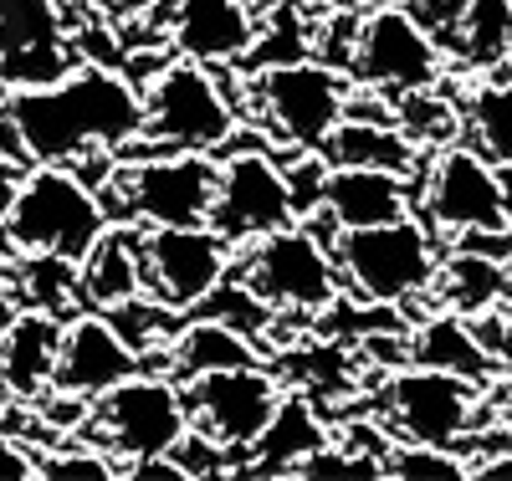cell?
<instances>
[{"instance_id": "cell-29", "label": "cell", "mask_w": 512, "mask_h": 481, "mask_svg": "<svg viewBox=\"0 0 512 481\" xmlns=\"http://www.w3.org/2000/svg\"><path fill=\"white\" fill-rule=\"evenodd\" d=\"M472 456L456 446H425V441H400L384 451V476L400 481H472Z\"/></svg>"}, {"instance_id": "cell-9", "label": "cell", "mask_w": 512, "mask_h": 481, "mask_svg": "<svg viewBox=\"0 0 512 481\" xmlns=\"http://www.w3.org/2000/svg\"><path fill=\"white\" fill-rule=\"evenodd\" d=\"M441 72H446L441 36L410 6L374 0V11L354 31V57H349V77L359 93H379L395 103L405 93H420V87H436Z\"/></svg>"}, {"instance_id": "cell-6", "label": "cell", "mask_w": 512, "mask_h": 481, "mask_svg": "<svg viewBox=\"0 0 512 481\" xmlns=\"http://www.w3.org/2000/svg\"><path fill=\"white\" fill-rule=\"evenodd\" d=\"M236 277L272 308V318H323L328 302L344 292L328 236L308 221L256 236L236 251Z\"/></svg>"}, {"instance_id": "cell-8", "label": "cell", "mask_w": 512, "mask_h": 481, "mask_svg": "<svg viewBox=\"0 0 512 481\" xmlns=\"http://www.w3.org/2000/svg\"><path fill=\"white\" fill-rule=\"evenodd\" d=\"M88 430L98 451L128 471L134 461L149 456H169L185 435H190V410H185V389L169 374H128L123 384H113L108 395L93 400Z\"/></svg>"}, {"instance_id": "cell-2", "label": "cell", "mask_w": 512, "mask_h": 481, "mask_svg": "<svg viewBox=\"0 0 512 481\" xmlns=\"http://www.w3.org/2000/svg\"><path fill=\"white\" fill-rule=\"evenodd\" d=\"M113 226L103 195L82 180L77 164H31L6 221V241L16 256H62L82 261L88 246Z\"/></svg>"}, {"instance_id": "cell-33", "label": "cell", "mask_w": 512, "mask_h": 481, "mask_svg": "<svg viewBox=\"0 0 512 481\" xmlns=\"http://www.w3.org/2000/svg\"><path fill=\"white\" fill-rule=\"evenodd\" d=\"M11 308H16V267L0 256V318H6Z\"/></svg>"}, {"instance_id": "cell-21", "label": "cell", "mask_w": 512, "mask_h": 481, "mask_svg": "<svg viewBox=\"0 0 512 481\" xmlns=\"http://www.w3.org/2000/svg\"><path fill=\"white\" fill-rule=\"evenodd\" d=\"M77 292L98 313H113L144 292V231L134 221H113L88 246V256L77 261Z\"/></svg>"}, {"instance_id": "cell-14", "label": "cell", "mask_w": 512, "mask_h": 481, "mask_svg": "<svg viewBox=\"0 0 512 481\" xmlns=\"http://www.w3.org/2000/svg\"><path fill=\"white\" fill-rule=\"evenodd\" d=\"M297 221L287 169L272 149H236L231 159L216 164V200H210V226H216L236 251L251 246L256 236L282 231Z\"/></svg>"}, {"instance_id": "cell-1", "label": "cell", "mask_w": 512, "mask_h": 481, "mask_svg": "<svg viewBox=\"0 0 512 481\" xmlns=\"http://www.w3.org/2000/svg\"><path fill=\"white\" fill-rule=\"evenodd\" d=\"M6 123L26 164H82L144 139V98L128 72L82 57L52 82L6 87Z\"/></svg>"}, {"instance_id": "cell-20", "label": "cell", "mask_w": 512, "mask_h": 481, "mask_svg": "<svg viewBox=\"0 0 512 481\" xmlns=\"http://www.w3.org/2000/svg\"><path fill=\"white\" fill-rule=\"evenodd\" d=\"M405 359L410 364H425V369H446V374H461V379H477V384H492L502 359L482 343L477 323L456 313V308H436L425 313L420 323L405 328Z\"/></svg>"}, {"instance_id": "cell-12", "label": "cell", "mask_w": 512, "mask_h": 481, "mask_svg": "<svg viewBox=\"0 0 512 481\" xmlns=\"http://www.w3.org/2000/svg\"><path fill=\"white\" fill-rule=\"evenodd\" d=\"M185 389V410L190 430L205 435L221 456H246L272 415L282 410V379L267 364H236V369H210L180 384Z\"/></svg>"}, {"instance_id": "cell-13", "label": "cell", "mask_w": 512, "mask_h": 481, "mask_svg": "<svg viewBox=\"0 0 512 481\" xmlns=\"http://www.w3.org/2000/svg\"><path fill=\"white\" fill-rule=\"evenodd\" d=\"M144 231V292L175 313L200 302L236 272V246L216 226H139Z\"/></svg>"}, {"instance_id": "cell-25", "label": "cell", "mask_w": 512, "mask_h": 481, "mask_svg": "<svg viewBox=\"0 0 512 481\" xmlns=\"http://www.w3.org/2000/svg\"><path fill=\"white\" fill-rule=\"evenodd\" d=\"M431 292L441 297V308H456V313H466V318L497 313L502 302H507V272H502V256L451 246V256H441V272H436Z\"/></svg>"}, {"instance_id": "cell-17", "label": "cell", "mask_w": 512, "mask_h": 481, "mask_svg": "<svg viewBox=\"0 0 512 481\" xmlns=\"http://www.w3.org/2000/svg\"><path fill=\"white\" fill-rule=\"evenodd\" d=\"M128 374H139V354L128 348V338L113 328L108 313L88 308V313H72L62 323L52 389H62V395H82V400H98V395H108L113 384H123Z\"/></svg>"}, {"instance_id": "cell-26", "label": "cell", "mask_w": 512, "mask_h": 481, "mask_svg": "<svg viewBox=\"0 0 512 481\" xmlns=\"http://www.w3.org/2000/svg\"><path fill=\"white\" fill-rule=\"evenodd\" d=\"M441 47H456L461 62L492 67L512 52V0H461Z\"/></svg>"}, {"instance_id": "cell-11", "label": "cell", "mask_w": 512, "mask_h": 481, "mask_svg": "<svg viewBox=\"0 0 512 481\" xmlns=\"http://www.w3.org/2000/svg\"><path fill=\"white\" fill-rule=\"evenodd\" d=\"M420 205L436 236L512 231V190L502 169L472 144H441L420 169Z\"/></svg>"}, {"instance_id": "cell-18", "label": "cell", "mask_w": 512, "mask_h": 481, "mask_svg": "<svg viewBox=\"0 0 512 481\" xmlns=\"http://www.w3.org/2000/svg\"><path fill=\"white\" fill-rule=\"evenodd\" d=\"M57 343H62V318L47 308H11L0 318V395L36 405L52 389L57 369Z\"/></svg>"}, {"instance_id": "cell-37", "label": "cell", "mask_w": 512, "mask_h": 481, "mask_svg": "<svg viewBox=\"0 0 512 481\" xmlns=\"http://www.w3.org/2000/svg\"><path fill=\"white\" fill-rule=\"evenodd\" d=\"M0 430H6V395H0Z\"/></svg>"}, {"instance_id": "cell-3", "label": "cell", "mask_w": 512, "mask_h": 481, "mask_svg": "<svg viewBox=\"0 0 512 481\" xmlns=\"http://www.w3.org/2000/svg\"><path fill=\"white\" fill-rule=\"evenodd\" d=\"M349 98H354V77L349 72H338V67H328L318 57H297V62L246 72V108H241V118H256L287 149L323 154V144L333 139V128L344 123V113H349Z\"/></svg>"}, {"instance_id": "cell-19", "label": "cell", "mask_w": 512, "mask_h": 481, "mask_svg": "<svg viewBox=\"0 0 512 481\" xmlns=\"http://www.w3.org/2000/svg\"><path fill=\"white\" fill-rule=\"evenodd\" d=\"M169 11V47L195 62L236 67L256 36L251 0H164Z\"/></svg>"}, {"instance_id": "cell-5", "label": "cell", "mask_w": 512, "mask_h": 481, "mask_svg": "<svg viewBox=\"0 0 512 481\" xmlns=\"http://www.w3.org/2000/svg\"><path fill=\"white\" fill-rule=\"evenodd\" d=\"M144 139L149 149H195L221 154L241 134V103L221 87L210 62L169 57L144 87Z\"/></svg>"}, {"instance_id": "cell-38", "label": "cell", "mask_w": 512, "mask_h": 481, "mask_svg": "<svg viewBox=\"0 0 512 481\" xmlns=\"http://www.w3.org/2000/svg\"><path fill=\"white\" fill-rule=\"evenodd\" d=\"M395 6H415V0H395Z\"/></svg>"}, {"instance_id": "cell-16", "label": "cell", "mask_w": 512, "mask_h": 481, "mask_svg": "<svg viewBox=\"0 0 512 481\" xmlns=\"http://www.w3.org/2000/svg\"><path fill=\"white\" fill-rule=\"evenodd\" d=\"M410 205H415V190H410L405 174L374 169V164H328L323 205L308 215V226L333 241L338 231L400 221V215H410Z\"/></svg>"}, {"instance_id": "cell-22", "label": "cell", "mask_w": 512, "mask_h": 481, "mask_svg": "<svg viewBox=\"0 0 512 481\" xmlns=\"http://www.w3.org/2000/svg\"><path fill=\"white\" fill-rule=\"evenodd\" d=\"M328 441H333V430H328L323 410L308 395H282V410L262 430V441L246 451L251 461L241 471H251V476H297V466Z\"/></svg>"}, {"instance_id": "cell-32", "label": "cell", "mask_w": 512, "mask_h": 481, "mask_svg": "<svg viewBox=\"0 0 512 481\" xmlns=\"http://www.w3.org/2000/svg\"><path fill=\"white\" fill-rule=\"evenodd\" d=\"M21 174H26V159L0 149V236H6V221H11V205H16V190H21Z\"/></svg>"}, {"instance_id": "cell-27", "label": "cell", "mask_w": 512, "mask_h": 481, "mask_svg": "<svg viewBox=\"0 0 512 481\" xmlns=\"http://www.w3.org/2000/svg\"><path fill=\"white\" fill-rule=\"evenodd\" d=\"M466 144L497 169H512V77H482L461 108Z\"/></svg>"}, {"instance_id": "cell-10", "label": "cell", "mask_w": 512, "mask_h": 481, "mask_svg": "<svg viewBox=\"0 0 512 481\" xmlns=\"http://www.w3.org/2000/svg\"><path fill=\"white\" fill-rule=\"evenodd\" d=\"M482 405H487V384L446 374V369H425L410 359L395 364V374L384 379V425H395L400 441L466 451V441H477L487 425Z\"/></svg>"}, {"instance_id": "cell-24", "label": "cell", "mask_w": 512, "mask_h": 481, "mask_svg": "<svg viewBox=\"0 0 512 481\" xmlns=\"http://www.w3.org/2000/svg\"><path fill=\"white\" fill-rule=\"evenodd\" d=\"M164 359H169V379H195L210 369H236V364H267V354L251 343V333L221 323V318H190L175 328V338L164 343Z\"/></svg>"}, {"instance_id": "cell-23", "label": "cell", "mask_w": 512, "mask_h": 481, "mask_svg": "<svg viewBox=\"0 0 512 481\" xmlns=\"http://www.w3.org/2000/svg\"><path fill=\"white\" fill-rule=\"evenodd\" d=\"M328 164H374V169H395L405 180L425 169V149L405 139V128L395 118H374V113H344V123L333 128V139L323 144Z\"/></svg>"}, {"instance_id": "cell-4", "label": "cell", "mask_w": 512, "mask_h": 481, "mask_svg": "<svg viewBox=\"0 0 512 481\" xmlns=\"http://www.w3.org/2000/svg\"><path fill=\"white\" fill-rule=\"evenodd\" d=\"M333 261L338 277H344L354 302H390V308H405L410 297L431 292L436 272H441V236L431 221H415V215H400V221L384 226H359V231H338L333 241Z\"/></svg>"}, {"instance_id": "cell-36", "label": "cell", "mask_w": 512, "mask_h": 481, "mask_svg": "<svg viewBox=\"0 0 512 481\" xmlns=\"http://www.w3.org/2000/svg\"><path fill=\"white\" fill-rule=\"evenodd\" d=\"M502 425H512V379H507V410H502Z\"/></svg>"}, {"instance_id": "cell-28", "label": "cell", "mask_w": 512, "mask_h": 481, "mask_svg": "<svg viewBox=\"0 0 512 481\" xmlns=\"http://www.w3.org/2000/svg\"><path fill=\"white\" fill-rule=\"evenodd\" d=\"M395 123L405 128V139L420 144L425 154L441 149V144H456V134H461V113L436 93V87H420V93L395 98Z\"/></svg>"}, {"instance_id": "cell-30", "label": "cell", "mask_w": 512, "mask_h": 481, "mask_svg": "<svg viewBox=\"0 0 512 481\" xmlns=\"http://www.w3.org/2000/svg\"><path fill=\"white\" fill-rule=\"evenodd\" d=\"M16 297L26 308H47V313H67L72 297H77V261L62 256H21V272H16Z\"/></svg>"}, {"instance_id": "cell-31", "label": "cell", "mask_w": 512, "mask_h": 481, "mask_svg": "<svg viewBox=\"0 0 512 481\" xmlns=\"http://www.w3.org/2000/svg\"><path fill=\"white\" fill-rule=\"evenodd\" d=\"M31 476H41L36 446L16 441V435H0V481H31Z\"/></svg>"}, {"instance_id": "cell-34", "label": "cell", "mask_w": 512, "mask_h": 481, "mask_svg": "<svg viewBox=\"0 0 512 481\" xmlns=\"http://www.w3.org/2000/svg\"><path fill=\"white\" fill-rule=\"evenodd\" d=\"M251 6H262V11H303L308 16L318 0H251Z\"/></svg>"}, {"instance_id": "cell-7", "label": "cell", "mask_w": 512, "mask_h": 481, "mask_svg": "<svg viewBox=\"0 0 512 481\" xmlns=\"http://www.w3.org/2000/svg\"><path fill=\"white\" fill-rule=\"evenodd\" d=\"M98 195L118 200V221L134 226H210L216 154L149 149L144 159H123Z\"/></svg>"}, {"instance_id": "cell-35", "label": "cell", "mask_w": 512, "mask_h": 481, "mask_svg": "<svg viewBox=\"0 0 512 481\" xmlns=\"http://www.w3.org/2000/svg\"><path fill=\"white\" fill-rule=\"evenodd\" d=\"M502 272H507V302H512V251H507V261H502Z\"/></svg>"}, {"instance_id": "cell-15", "label": "cell", "mask_w": 512, "mask_h": 481, "mask_svg": "<svg viewBox=\"0 0 512 481\" xmlns=\"http://www.w3.org/2000/svg\"><path fill=\"white\" fill-rule=\"evenodd\" d=\"M77 62L62 0H0V87L52 82Z\"/></svg>"}]
</instances>
